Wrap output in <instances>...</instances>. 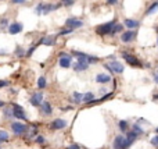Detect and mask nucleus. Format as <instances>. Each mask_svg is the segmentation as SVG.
I'll return each instance as SVG.
<instances>
[{
    "instance_id": "f257e3e1",
    "label": "nucleus",
    "mask_w": 158,
    "mask_h": 149,
    "mask_svg": "<svg viewBox=\"0 0 158 149\" xmlns=\"http://www.w3.org/2000/svg\"><path fill=\"white\" fill-rule=\"evenodd\" d=\"M116 20H111L108 22H104V24H100L94 28V32L98 35V36H111V32H112L114 25L116 24Z\"/></svg>"
},
{
    "instance_id": "f03ea898",
    "label": "nucleus",
    "mask_w": 158,
    "mask_h": 149,
    "mask_svg": "<svg viewBox=\"0 0 158 149\" xmlns=\"http://www.w3.org/2000/svg\"><path fill=\"white\" fill-rule=\"evenodd\" d=\"M121 56L122 59L126 61V63L130 66V67H134V68H143L144 64L141 63V60L137 56L132 55V53H128V52H121Z\"/></svg>"
},
{
    "instance_id": "7ed1b4c3",
    "label": "nucleus",
    "mask_w": 158,
    "mask_h": 149,
    "mask_svg": "<svg viewBox=\"0 0 158 149\" xmlns=\"http://www.w3.org/2000/svg\"><path fill=\"white\" fill-rule=\"evenodd\" d=\"M104 68L112 74H123V71H125V66L118 60H111L110 63H105Z\"/></svg>"
},
{
    "instance_id": "20e7f679",
    "label": "nucleus",
    "mask_w": 158,
    "mask_h": 149,
    "mask_svg": "<svg viewBox=\"0 0 158 149\" xmlns=\"http://www.w3.org/2000/svg\"><path fill=\"white\" fill-rule=\"evenodd\" d=\"M137 138H139V134H136L133 130H132V131H126V137H125V139H123L122 148H121V149H129L132 146V143L137 141Z\"/></svg>"
},
{
    "instance_id": "39448f33",
    "label": "nucleus",
    "mask_w": 158,
    "mask_h": 149,
    "mask_svg": "<svg viewBox=\"0 0 158 149\" xmlns=\"http://www.w3.org/2000/svg\"><path fill=\"white\" fill-rule=\"evenodd\" d=\"M58 64L61 68H69L72 66V55L71 53L61 52L60 57H58Z\"/></svg>"
},
{
    "instance_id": "423d86ee",
    "label": "nucleus",
    "mask_w": 158,
    "mask_h": 149,
    "mask_svg": "<svg viewBox=\"0 0 158 149\" xmlns=\"http://www.w3.org/2000/svg\"><path fill=\"white\" fill-rule=\"evenodd\" d=\"M11 107H13V114H14L15 119L27 121V114H25L24 107L20 106V105H17V103H11Z\"/></svg>"
},
{
    "instance_id": "0eeeda50",
    "label": "nucleus",
    "mask_w": 158,
    "mask_h": 149,
    "mask_svg": "<svg viewBox=\"0 0 158 149\" xmlns=\"http://www.w3.org/2000/svg\"><path fill=\"white\" fill-rule=\"evenodd\" d=\"M83 21L76 17H69V18L65 20V28H71V29H78V28L83 27Z\"/></svg>"
},
{
    "instance_id": "6e6552de",
    "label": "nucleus",
    "mask_w": 158,
    "mask_h": 149,
    "mask_svg": "<svg viewBox=\"0 0 158 149\" xmlns=\"http://www.w3.org/2000/svg\"><path fill=\"white\" fill-rule=\"evenodd\" d=\"M72 68H74L75 73H83L89 68V63H87L86 59H78V61L72 66Z\"/></svg>"
},
{
    "instance_id": "1a4fd4ad",
    "label": "nucleus",
    "mask_w": 158,
    "mask_h": 149,
    "mask_svg": "<svg viewBox=\"0 0 158 149\" xmlns=\"http://www.w3.org/2000/svg\"><path fill=\"white\" fill-rule=\"evenodd\" d=\"M136 29H128V31H123L121 34V40L123 43H130L136 39Z\"/></svg>"
},
{
    "instance_id": "9d476101",
    "label": "nucleus",
    "mask_w": 158,
    "mask_h": 149,
    "mask_svg": "<svg viewBox=\"0 0 158 149\" xmlns=\"http://www.w3.org/2000/svg\"><path fill=\"white\" fill-rule=\"evenodd\" d=\"M9 29V34L10 35H17V34H21L22 29H24V25L21 22H11V24L7 27Z\"/></svg>"
},
{
    "instance_id": "9b49d317",
    "label": "nucleus",
    "mask_w": 158,
    "mask_h": 149,
    "mask_svg": "<svg viewBox=\"0 0 158 149\" xmlns=\"http://www.w3.org/2000/svg\"><path fill=\"white\" fill-rule=\"evenodd\" d=\"M42 102H43V94L42 92H35L29 99V103L35 107H39L40 105H42Z\"/></svg>"
},
{
    "instance_id": "f8f14e48",
    "label": "nucleus",
    "mask_w": 158,
    "mask_h": 149,
    "mask_svg": "<svg viewBox=\"0 0 158 149\" xmlns=\"http://www.w3.org/2000/svg\"><path fill=\"white\" fill-rule=\"evenodd\" d=\"M11 130H13L14 134L21 135V134H25V131L28 130V125L21 124V123H13V124H11Z\"/></svg>"
},
{
    "instance_id": "ddd939ff",
    "label": "nucleus",
    "mask_w": 158,
    "mask_h": 149,
    "mask_svg": "<svg viewBox=\"0 0 158 149\" xmlns=\"http://www.w3.org/2000/svg\"><path fill=\"white\" fill-rule=\"evenodd\" d=\"M67 125H68V123H67L64 119H56L50 123L51 130H63V128H65Z\"/></svg>"
},
{
    "instance_id": "4468645a",
    "label": "nucleus",
    "mask_w": 158,
    "mask_h": 149,
    "mask_svg": "<svg viewBox=\"0 0 158 149\" xmlns=\"http://www.w3.org/2000/svg\"><path fill=\"white\" fill-rule=\"evenodd\" d=\"M39 110H40L42 116H51V113H53V107H51L50 102H42V105L39 106Z\"/></svg>"
},
{
    "instance_id": "2eb2a0df",
    "label": "nucleus",
    "mask_w": 158,
    "mask_h": 149,
    "mask_svg": "<svg viewBox=\"0 0 158 149\" xmlns=\"http://www.w3.org/2000/svg\"><path fill=\"white\" fill-rule=\"evenodd\" d=\"M123 27H126L128 29H137L140 27V21L134 18H125L123 20Z\"/></svg>"
},
{
    "instance_id": "dca6fc26",
    "label": "nucleus",
    "mask_w": 158,
    "mask_h": 149,
    "mask_svg": "<svg viewBox=\"0 0 158 149\" xmlns=\"http://www.w3.org/2000/svg\"><path fill=\"white\" fill-rule=\"evenodd\" d=\"M110 81H111V75H108V74L100 73V74L96 75V82H97V84H103V85H105V84H108Z\"/></svg>"
},
{
    "instance_id": "f3484780",
    "label": "nucleus",
    "mask_w": 158,
    "mask_h": 149,
    "mask_svg": "<svg viewBox=\"0 0 158 149\" xmlns=\"http://www.w3.org/2000/svg\"><path fill=\"white\" fill-rule=\"evenodd\" d=\"M157 11H158V0H155V2H152V3L150 4L149 7H147V10L144 11V15H146V17H149V15L155 14Z\"/></svg>"
},
{
    "instance_id": "a211bd4d",
    "label": "nucleus",
    "mask_w": 158,
    "mask_h": 149,
    "mask_svg": "<svg viewBox=\"0 0 158 149\" xmlns=\"http://www.w3.org/2000/svg\"><path fill=\"white\" fill-rule=\"evenodd\" d=\"M43 38V45L45 46H54L57 40V35H47V36H42Z\"/></svg>"
},
{
    "instance_id": "6ab92c4d",
    "label": "nucleus",
    "mask_w": 158,
    "mask_h": 149,
    "mask_svg": "<svg viewBox=\"0 0 158 149\" xmlns=\"http://www.w3.org/2000/svg\"><path fill=\"white\" fill-rule=\"evenodd\" d=\"M123 139H125V137H122V135H116L115 139H114V143H112V149H121L122 148Z\"/></svg>"
},
{
    "instance_id": "aec40b11",
    "label": "nucleus",
    "mask_w": 158,
    "mask_h": 149,
    "mask_svg": "<svg viewBox=\"0 0 158 149\" xmlns=\"http://www.w3.org/2000/svg\"><path fill=\"white\" fill-rule=\"evenodd\" d=\"M122 31H123V24H121V22H116V24L114 25V28H112L111 36H114V35H116V34H121Z\"/></svg>"
},
{
    "instance_id": "412c9836",
    "label": "nucleus",
    "mask_w": 158,
    "mask_h": 149,
    "mask_svg": "<svg viewBox=\"0 0 158 149\" xmlns=\"http://www.w3.org/2000/svg\"><path fill=\"white\" fill-rule=\"evenodd\" d=\"M15 56H17L18 59H24L25 56H27V52H25V49L21 48V46H17V48H15Z\"/></svg>"
},
{
    "instance_id": "4be33fe9",
    "label": "nucleus",
    "mask_w": 158,
    "mask_h": 149,
    "mask_svg": "<svg viewBox=\"0 0 158 149\" xmlns=\"http://www.w3.org/2000/svg\"><path fill=\"white\" fill-rule=\"evenodd\" d=\"M46 86H47V79H46V77H39L38 78V88L46 89Z\"/></svg>"
},
{
    "instance_id": "5701e85b",
    "label": "nucleus",
    "mask_w": 158,
    "mask_h": 149,
    "mask_svg": "<svg viewBox=\"0 0 158 149\" xmlns=\"http://www.w3.org/2000/svg\"><path fill=\"white\" fill-rule=\"evenodd\" d=\"M72 97H74V103L79 105L82 102V99H83V95L79 94V92H72Z\"/></svg>"
},
{
    "instance_id": "b1692460",
    "label": "nucleus",
    "mask_w": 158,
    "mask_h": 149,
    "mask_svg": "<svg viewBox=\"0 0 158 149\" xmlns=\"http://www.w3.org/2000/svg\"><path fill=\"white\" fill-rule=\"evenodd\" d=\"M93 99H94V94H93V92H86V94L83 95V99H82V102H85V103H89V102H92Z\"/></svg>"
},
{
    "instance_id": "393cba45",
    "label": "nucleus",
    "mask_w": 158,
    "mask_h": 149,
    "mask_svg": "<svg viewBox=\"0 0 158 149\" xmlns=\"http://www.w3.org/2000/svg\"><path fill=\"white\" fill-rule=\"evenodd\" d=\"M118 128H119L122 132H126V131H128V128H129L128 121H126V120H121V121L118 123Z\"/></svg>"
},
{
    "instance_id": "a878e982",
    "label": "nucleus",
    "mask_w": 158,
    "mask_h": 149,
    "mask_svg": "<svg viewBox=\"0 0 158 149\" xmlns=\"http://www.w3.org/2000/svg\"><path fill=\"white\" fill-rule=\"evenodd\" d=\"M9 139H10L9 132H6V131H3V130H0V143H2V142H7Z\"/></svg>"
},
{
    "instance_id": "bb28decb",
    "label": "nucleus",
    "mask_w": 158,
    "mask_h": 149,
    "mask_svg": "<svg viewBox=\"0 0 158 149\" xmlns=\"http://www.w3.org/2000/svg\"><path fill=\"white\" fill-rule=\"evenodd\" d=\"M38 46H39V43H33V45H31V48L28 49L27 56H25V57H28V59H29L31 56L33 55V52H35V50H36V48H38Z\"/></svg>"
},
{
    "instance_id": "cd10ccee",
    "label": "nucleus",
    "mask_w": 158,
    "mask_h": 149,
    "mask_svg": "<svg viewBox=\"0 0 158 149\" xmlns=\"http://www.w3.org/2000/svg\"><path fill=\"white\" fill-rule=\"evenodd\" d=\"M35 14L36 15H42V11H43V2H40V3H38V6L35 7Z\"/></svg>"
},
{
    "instance_id": "c85d7f7f",
    "label": "nucleus",
    "mask_w": 158,
    "mask_h": 149,
    "mask_svg": "<svg viewBox=\"0 0 158 149\" xmlns=\"http://www.w3.org/2000/svg\"><path fill=\"white\" fill-rule=\"evenodd\" d=\"M100 61V59L97 57V56H93V55H89V57H87V63L89 64H96Z\"/></svg>"
},
{
    "instance_id": "c756f323",
    "label": "nucleus",
    "mask_w": 158,
    "mask_h": 149,
    "mask_svg": "<svg viewBox=\"0 0 158 149\" xmlns=\"http://www.w3.org/2000/svg\"><path fill=\"white\" fill-rule=\"evenodd\" d=\"M72 31H74V29H71V28H65V29L60 31V32L57 34V38H58V36H64V35H69V34H72Z\"/></svg>"
},
{
    "instance_id": "7c9ffc66",
    "label": "nucleus",
    "mask_w": 158,
    "mask_h": 149,
    "mask_svg": "<svg viewBox=\"0 0 158 149\" xmlns=\"http://www.w3.org/2000/svg\"><path fill=\"white\" fill-rule=\"evenodd\" d=\"M10 25V22H9V18H6V17H3V18L0 20V28L2 29H4V28H7Z\"/></svg>"
},
{
    "instance_id": "2f4dec72",
    "label": "nucleus",
    "mask_w": 158,
    "mask_h": 149,
    "mask_svg": "<svg viewBox=\"0 0 158 149\" xmlns=\"http://www.w3.org/2000/svg\"><path fill=\"white\" fill-rule=\"evenodd\" d=\"M4 117H7V119H10V117H14V114H13V107H7V109H4Z\"/></svg>"
},
{
    "instance_id": "473e14b6",
    "label": "nucleus",
    "mask_w": 158,
    "mask_h": 149,
    "mask_svg": "<svg viewBox=\"0 0 158 149\" xmlns=\"http://www.w3.org/2000/svg\"><path fill=\"white\" fill-rule=\"evenodd\" d=\"M74 0H61V4H63V7H72L74 6Z\"/></svg>"
},
{
    "instance_id": "72a5a7b5",
    "label": "nucleus",
    "mask_w": 158,
    "mask_h": 149,
    "mask_svg": "<svg viewBox=\"0 0 158 149\" xmlns=\"http://www.w3.org/2000/svg\"><path fill=\"white\" fill-rule=\"evenodd\" d=\"M133 131H134V132H136V134H139V135H140V134H143V132H144V131H143V128H141L139 124H134V125H133Z\"/></svg>"
},
{
    "instance_id": "f704fd0d",
    "label": "nucleus",
    "mask_w": 158,
    "mask_h": 149,
    "mask_svg": "<svg viewBox=\"0 0 158 149\" xmlns=\"http://www.w3.org/2000/svg\"><path fill=\"white\" fill-rule=\"evenodd\" d=\"M35 142H36V143H40V145H42V143L46 142V139H45V137H42V135H38V137L35 138Z\"/></svg>"
},
{
    "instance_id": "c9c22d12",
    "label": "nucleus",
    "mask_w": 158,
    "mask_h": 149,
    "mask_svg": "<svg viewBox=\"0 0 158 149\" xmlns=\"http://www.w3.org/2000/svg\"><path fill=\"white\" fill-rule=\"evenodd\" d=\"M150 142H151V145L154 146V148H158V134L155 135V137H152Z\"/></svg>"
},
{
    "instance_id": "e433bc0d",
    "label": "nucleus",
    "mask_w": 158,
    "mask_h": 149,
    "mask_svg": "<svg viewBox=\"0 0 158 149\" xmlns=\"http://www.w3.org/2000/svg\"><path fill=\"white\" fill-rule=\"evenodd\" d=\"M10 85V81L7 79H0V88H4V86H9Z\"/></svg>"
},
{
    "instance_id": "4c0bfd02",
    "label": "nucleus",
    "mask_w": 158,
    "mask_h": 149,
    "mask_svg": "<svg viewBox=\"0 0 158 149\" xmlns=\"http://www.w3.org/2000/svg\"><path fill=\"white\" fill-rule=\"evenodd\" d=\"M105 3H107L108 6H116V4H118V0H105Z\"/></svg>"
},
{
    "instance_id": "58836bf2",
    "label": "nucleus",
    "mask_w": 158,
    "mask_h": 149,
    "mask_svg": "<svg viewBox=\"0 0 158 149\" xmlns=\"http://www.w3.org/2000/svg\"><path fill=\"white\" fill-rule=\"evenodd\" d=\"M65 149H81V146L78 145V143H72V145H69V146H67Z\"/></svg>"
},
{
    "instance_id": "ea45409f",
    "label": "nucleus",
    "mask_w": 158,
    "mask_h": 149,
    "mask_svg": "<svg viewBox=\"0 0 158 149\" xmlns=\"http://www.w3.org/2000/svg\"><path fill=\"white\" fill-rule=\"evenodd\" d=\"M11 3L13 4H17V6H18V4H24L25 0H11Z\"/></svg>"
},
{
    "instance_id": "a19ab883",
    "label": "nucleus",
    "mask_w": 158,
    "mask_h": 149,
    "mask_svg": "<svg viewBox=\"0 0 158 149\" xmlns=\"http://www.w3.org/2000/svg\"><path fill=\"white\" fill-rule=\"evenodd\" d=\"M154 82H155V84H158V74H155V75H154Z\"/></svg>"
},
{
    "instance_id": "79ce46f5",
    "label": "nucleus",
    "mask_w": 158,
    "mask_h": 149,
    "mask_svg": "<svg viewBox=\"0 0 158 149\" xmlns=\"http://www.w3.org/2000/svg\"><path fill=\"white\" fill-rule=\"evenodd\" d=\"M105 92H107V89H105V88H101V89H100V94H105Z\"/></svg>"
},
{
    "instance_id": "37998d69",
    "label": "nucleus",
    "mask_w": 158,
    "mask_h": 149,
    "mask_svg": "<svg viewBox=\"0 0 158 149\" xmlns=\"http://www.w3.org/2000/svg\"><path fill=\"white\" fill-rule=\"evenodd\" d=\"M4 105H6V103H4L3 101H0V107H4Z\"/></svg>"
},
{
    "instance_id": "c03bdc74",
    "label": "nucleus",
    "mask_w": 158,
    "mask_h": 149,
    "mask_svg": "<svg viewBox=\"0 0 158 149\" xmlns=\"http://www.w3.org/2000/svg\"><path fill=\"white\" fill-rule=\"evenodd\" d=\"M0 55H7L6 50H0Z\"/></svg>"
},
{
    "instance_id": "a18cd8bd",
    "label": "nucleus",
    "mask_w": 158,
    "mask_h": 149,
    "mask_svg": "<svg viewBox=\"0 0 158 149\" xmlns=\"http://www.w3.org/2000/svg\"><path fill=\"white\" fill-rule=\"evenodd\" d=\"M152 99H154V101H157V99H158V95H154V96H152Z\"/></svg>"
},
{
    "instance_id": "49530a36",
    "label": "nucleus",
    "mask_w": 158,
    "mask_h": 149,
    "mask_svg": "<svg viewBox=\"0 0 158 149\" xmlns=\"http://www.w3.org/2000/svg\"><path fill=\"white\" fill-rule=\"evenodd\" d=\"M155 134H158V127H157V128H155Z\"/></svg>"
},
{
    "instance_id": "de8ad7c7",
    "label": "nucleus",
    "mask_w": 158,
    "mask_h": 149,
    "mask_svg": "<svg viewBox=\"0 0 158 149\" xmlns=\"http://www.w3.org/2000/svg\"><path fill=\"white\" fill-rule=\"evenodd\" d=\"M155 31H157V34H158V27H155Z\"/></svg>"
},
{
    "instance_id": "09e8293b",
    "label": "nucleus",
    "mask_w": 158,
    "mask_h": 149,
    "mask_svg": "<svg viewBox=\"0 0 158 149\" xmlns=\"http://www.w3.org/2000/svg\"><path fill=\"white\" fill-rule=\"evenodd\" d=\"M157 46H158V36H157Z\"/></svg>"
},
{
    "instance_id": "8fccbe9b",
    "label": "nucleus",
    "mask_w": 158,
    "mask_h": 149,
    "mask_svg": "<svg viewBox=\"0 0 158 149\" xmlns=\"http://www.w3.org/2000/svg\"><path fill=\"white\" fill-rule=\"evenodd\" d=\"M0 149H3V148H2V143H0Z\"/></svg>"
}]
</instances>
